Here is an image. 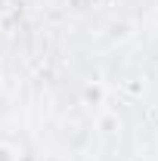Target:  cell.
Instances as JSON below:
<instances>
[{"mask_svg":"<svg viewBox=\"0 0 158 161\" xmlns=\"http://www.w3.org/2000/svg\"><path fill=\"white\" fill-rule=\"evenodd\" d=\"M109 99V87L102 84V80H87L84 87H81V102L84 105H90V108H102Z\"/></svg>","mask_w":158,"mask_h":161,"instance_id":"cell-1","label":"cell"},{"mask_svg":"<svg viewBox=\"0 0 158 161\" xmlns=\"http://www.w3.org/2000/svg\"><path fill=\"white\" fill-rule=\"evenodd\" d=\"M0 161H19L16 149H9V146H0Z\"/></svg>","mask_w":158,"mask_h":161,"instance_id":"cell-3","label":"cell"},{"mask_svg":"<svg viewBox=\"0 0 158 161\" xmlns=\"http://www.w3.org/2000/svg\"><path fill=\"white\" fill-rule=\"evenodd\" d=\"M96 130L102 133V136H118V133H121V118H118V112L99 108V115H96Z\"/></svg>","mask_w":158,"mask_h":161,"instance_id":"cell-2","label":"cell"}]
</instances>
